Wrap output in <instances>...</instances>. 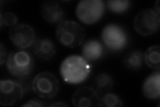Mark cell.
Returning <instances> with one entry per match:
<instances>
[{
  "instance_id": "cell-12",
  "label": "cell",
  "mask_w": 160,
  "mask_h": 107,
  "mask_svg": "<svg viewBox=\"0 0 160 107\" xmlns=\"http://www.w3.org/2000/svg\"><path fill=\"white\" fill-rule=\"evenodd\" d=\"M40 12L43 18L49 24H59L63 21L64 11L56 2H45L42 5Z\"/></svg>"
},
{
  "instance_id": "cell-10",
  "label": "cell",
  "mask_w": 160,
  "mask_h": 107,
  "mask_svg": "<svg viewBox=\"0 0 160 107\" xmlns=\"http://www.w3.org/2000/svg\"><path fill=\"white\" fill-rule=\"evenodd\" d=\"M101 96L92 86H83L74 92L72 101L73 105L76 107H100Z\"/></svg>"
},
{
  "instance_id": "cell-16",
  "label": "cell",
  "mask_w": 160,
  "mask_h": 107,
  "mask_svg": "<svg viewBox=\"0 0 160 107\" xmlns=\"http://www.w3.org/2000/svg\"><path fill=\"white\" fill-rule=\"evenodd\" d=\"M144 62L143 53L139 50H132L128 52L123 58V64L126 68L137 70Z\"/></svg>"
},
{
  "instance_id": "cell-5",
  "label": "cell",
  "mask_w": 160,
  "mask_h": 107,
  "mask_svg": "<svg viewBox=\"0 0 160 107\" xmlns=\"http://www.w3.org/2000/svg\"><path fill=\"white\" fill-rule=\"evenodd\" d=\"M32 90L34 93L43 99H50L56 96L59 90V82L53 73L40 72L32 81Z\"/></svg>"
},
{
  "instance_id": "cell-20",
  "label": "cell",
  "mask_w": 160,
  "mask_h": 107,
  "mask_svg": "<svg viewBox=\"0 0 160 107\" xmlns=\"http://www.w3.org/2000/svg\"><path fill=\"white\" fill-rule=\"evenodd\" d=\"M18 22V16L14 13L8 12L3 14L2 12H0V26H1V28L3 27V25L13 27L17 25Z\"/></svg>"
},
{
  "instance_id": "cell-15",
  "label": "cell",
  "mask_w": 160,
  "mask_h": 107,
  "mask_svg": "<svg viewBox=\"0 0 160 107\" xmlns=\"http://www.w3.org/2000/svg\"><path fill=\"white\" fill-rule=\"evenodd\" d=\"M113 85V80L112 76L106 72L98 74L95 76L92 83V87L100 96L109 93L112 89Z\"/></svg>"
},
{
  "instance_id": "cell-22",
  "label": "cell",
  "mask_w": 160,
  "mask_h": 107,
  "mask_svg": "<svg viewBox=\"0 0 160 107\" xmlns=\"http://www.w3.org/2000/svg\"><path fill=\"white\" fill-rule=\"evenodd\" d=\"M7 54H8V51L6 48L4 46V45L2 42L0 44V64L3 65V63L6 62L7 60Z\"/></svg>"
},
{
  "instance_id": "cell-24",
  "label": "cell",
  "mask_w": 160,
  "mask_h": 107,
  "mask_svg": "<svg viewBox=\"0 0 160 107\" xmlns=\"http://www.w3.org/2000/svg\"><path fill=\"white\" fill-rule=\"evenodd\" d=\"M155 10L159 14V1L158 0L156 3H155Z\"/></svg>"
},
{
  "instance_id": "cell-11",
  "label": "cell",
  "mask_w": 160,
  "mask_h": 107,
  "mask_svg": "<svg viewBox=\"0 0 160 107\" xmlns=\"http://www.w3.org/2000/svg\"><path fill=\"white\" fill-rule=\"evenodd\" d=\"M33 54L39 59L49 61L56 54V44L48 38L37 37L32 45Z\"/></svg>"
},
{
  "instance_id": "cell-7",
  "label": "cell",
  "mask_w": 160,
  "mask_h": 107,
  "mask_svg": "<svg viewBox=\"0 0 160 107\" xmlns=\"http://www.w3.org/2000/svg\"><path fill=\"white\" fill-rule=\"evenodd\" d=\"M23 86L18 81L12 79L0 80V104L13 106L19 103L25 94Z\"/></svg>"
},
{
  "instance_id": "cell-23",
  "label": "cell",
  "mask_w": 160,
  "mask_h": 107,
  "mask_svg": "<svg viewBox=\"0 0 160 107\" xmlns=\"http://www.w3.org/2000/svg\"><path fill=\"white\" fill-rule=\"evenodd\" d=\"M48 106H68V105L66 103H63L62 101H58L55 102V103H53L52 104H49Z\"/></svg>"
},
{
  "instance_id": "cell-6",
  "label": "cell",
  "mask_w": 160,
  "mask_h": 107,
  "mask_svg": "<svg viewBox=\"0 0 160 107\" xmlns=\"http://www.w3.org/2000/svg\"><path fill=\"white\" fill-rule=\"evenodd\" d=\"M159 14L155 9H145L140 11L133 19V28L140 35L149 36L159 29Z\"/></svg>"
},
{
  "instance_id": "cell-18",
  "label": "cell",
  "mask_w": 160,
  "mask_h": 107,
  "mask_svg": "<svg viewBox=\"0 0 160 107\" xmlns=\"http://www.w3.org/2000/svg\"><path fill=\"white\" fill-rule=\"evenodd\" d=\"M130 3L128 0H109L106 3V6L113 13H122L129 9Z\"/></svg>"
},
{
  "instance_id": "cell-19",
  "label": "cell",
  "mask_w": 160,
  "mask_h": 107,
  "mask_svg": "<svg viewBox=\"0 0 160 107\" xmlns=\"http://www.w3.org/2000/svg\"><path fill=\"white\" fill-rule=\"evenodd\" d=\"M123 105V101L117 94L108 93L101 96V106L108 107H118Z\"/></svg>"
},
{
  "instance_id": "cell-17",
  "label": "cell",
  "mask_w": 160,
  "mask_h": 107,
  "mask_svg": "<svg viewBox=\"0 0 160 107\" xmlns=\"http://www.w3.org/2000/svg\"><path fill=\"white\" fill-rule=\"evenodd\" d=\"M160 47L154 45L149 47L143 54L144 62L150 68L159 70L160 69Z\"/></svg>"
},
{
  "instance_id": "cell-13",
  "label": "cell",
  "mask_w": 160,
  "mask_h": 107,
  "mask_svg": "<svg viewBox=\"0 0 160 107\" xmlns=\"http://www.w3.org/2000/svg\"><path fill=\"white\" fill-rule=\"evenodd\" d=\"M142 93L146 98L151 100L160 97V72L155 71L144 80L142 85Z\"/></svg>"
},
{
  "instance_id": "cell-4",
  "label": "cell",
  "mask_w": 160,
  "mask_h": 107,
  "mask_svg": "<svg viewBox=\"0 0 160 107\" xmlns=\"http://www.w3.org/2000/svg\"><path fill=\"white\" fill-rule=\"evenodd\" d=\"M105 9L106 2L102 0H82L78 3L76 13L80 22L92 25L101 19Z\"/></svg>"
},
{
  "instance_id": "cell-8",
  "label": "cell",
  "mask_w": 160,
  "mask_h": 107,
  "mask_svg": "<svg viewBox=\"0 0 160 107\" xmlns=\"http://www.w3.org/2000/svg\"><path fill=\"white\" fill-rule=\"evenodd\" d=\"M102 40L109 49L120 50L128 44V35L123 28L116 24L106 25L102 31Z\"/></svg>"
},
{
  "instance_id": "cell-3",
  "label": "cell",
  "mask_w": 160,
  "mask_h": 107,
  "mask_svg": "<svg viewBox=\"0 0 160 107\" xmlns=\"http://www.w3.org/2000/svg\"><path fill=\"white\" fill-rule=\"evenodd\" d=\"M86 30L82 25L73 20H63L58 24L56 35L63 45L73 48L82 45L86 38Z\"/></svg>"
},
{
  "instance_id": "cell-2",
  "label": "cell",
  "mask_w": 160,
  "mask_h": 107,
  "mask_svg": "<svg viewBox=\"0 0 160 107\" xmlns=\"http://www.w3.org/2000/svg\"><path fill=\"white\" fill-rule=\"evenodd\" d=\"M6 63L9 73L19 78L29 76L36 66L33 55L26 49L12 51L8 54Z\"/></svg>"
},
{
  "instance_id": "cell-1",
  "label": "cell",
  "mask_w": 160,
  "mask_h": 107,
  "mask_svg": "<svg viewBox=\"0 0 160 107\" xmlns=\"http://www.w3.org/2000/svg\"><path fill=\"white\" fill-rule=\"evenodd\" d=\"M92 70V65L82 56L71 55L60 65V74L65 83L78 84L86 81Z\"/></svg>"
},
{
  "instance_id": "cell-14",
  "label": "cell",
  "mask_w": 160,
  "mask_h": 107,
  "mask_svg": "<svg viewBox=\"0 0 160 107\" xmlns=\"http://www.w3.org/2000/svg\"><path fill=\"white\" fill-rule=\"evenodd\" d=\"M82 53V56L88 62H92L102 56L103 46L102 44L97 40H89L83 44Z\"/></svg>"
},
{
  "instance_id": "cell-21",
  "label": "cell",
  "mask_w": 160,
  "mask_h": 107,
  "mask_svg": "<svg viewBox=\"0 0 160 107\" xmlns=\"http://www.w3.org/2000/svg\"><path fill=\"white\" fill-rule=\"evenodd\" d=\"M49 104H48L46 101H42L37 99H31L29 100L25 103L22 106L23 107H36V106H48Z\"/></svg>"
},
{
  "instance_id": "cell-9",
  "label": "cell",
  "mask_w": 160,
  "mask_h": 107,
  "mask_svg": "<svg viewBox=\"0 0 160 107\" xmlns=\"http://www.w3.org/2000/svg\"><path fill=\"white\" fill-rule=\"evenodd\" d=\"M9 38L18 49H26L32 47L36 39V32L28 24H19L9 29Z\"/></svg>"
}]
</instances>
